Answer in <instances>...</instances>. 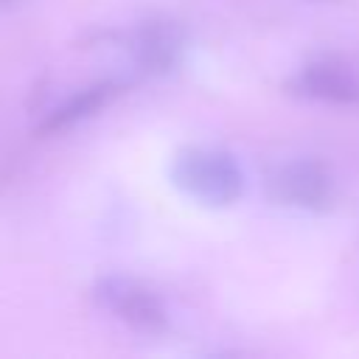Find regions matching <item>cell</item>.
<instances>
[{"mask_svg": "<svg viewBox=\"0 0 359 359\" xmlns=\"http://www.w3.org/2000/svg\"><path fill=\"white\" fill-rule=\"evenodd\" d=\"M171 180L180 191L208 208L236 205L244 194V171L230 151L210 146H185L171 163Z\"/></svg>", "mask_w": 359, "mask_h": 359, "instance_id": "6da1fadb", "label": "cell"}, {"mask_svg": "<svg viewBox=\"0 0 359 359\" xmlns=\"http://www.w3.org/2000/svg\"><path fill=\"white\" fill-rule=\"evenodd\" d=\"M95 303L126 323L132 331L140 334H163L168 328V311L165 303L154 289H149L140 280L123 278V275H107L98 278L93 286Z\"/></svg>", "mask_w": 359, "mask_h": 359, "instance_id": "7a4b0ae2", "label": "cell"}, {"mask_svg": "<svg viewBox=\"0 0 359 359\" xmlns=\"http://www.w3.org/2000/svg\"><path fill=\"white\" fill-rule=\"evenodd\" d=\"M266 194L278 205L323 213L331 208L337 188H334L331 171L320 160L303 157V160H292V163L278 165L266 180Z\"/></svg>", "mask_w": 359, "mask_h": 359, "instance_id": "3957f363", "label": "cell"}, {"mask_svg": "<svg viewBox=\"0 0 359 359\" xmlns=\"http://www.w3.org/2000/svg\"><path fill=\"white\" fill-rule=\"evenodd\" d=\"M292 90L306 98H317V101H328V104H356L359 101V79L345 65H337V62L306 65L294 76Z\"/></svg>", "mask_w": 359, "mask_h": 359, "instance_id": "277c9868", "label": "cell"}, {"mask_svg": "<svg viewBox=\"0 0 359 359\" xmlns=\"http://www.w3.org/2000/svg\"><path fill=\"white\" fill-rule=\"evenodd\" d=\"M182 31L168 20H149L132 36V53L143 73H165L177 65Z\"/></svg>", "mask_w": 359, "mask_h": 359, "instance_id": "5b68a950", "label": "cell"}, {"mask_svg": "<svg viewBox=\"0 0 359 359\" xmlns=\"http://www.w3.org/2000/svg\"><path fill=\"white\" fill-rule=\"evenodd\" d=\"M109 95H115V84H109V81H101V84H93V87L81 90V93H76L73 98H67L65 104H59L56 109H50V112L42 118V123H39L36 132H39V135L65 132V129L76 126L79 121L95 115V112L109 101Z\"/></svg>", "mask_w": 359, "mask_h": 359, "instance_id": "8992f818", "label": "cell"}, {"mask_svg": "<svg viewBox=\"0 0 359 359\" xmlns=\"http://www.w3.org/2000/svg\"><path fill=\"white\" fill-rule=\"evenodd\" d=\"M0 3H11V0H0Z\"/></svg>", "mask_w": 359, "mask_h": 359, "instance_id": "52a82bcc", "label": "cell"}]
</instances>
